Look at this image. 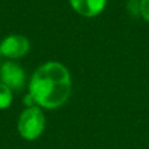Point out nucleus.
Instances as JSON below:
<instances>
[{
    "mask_svg": "<svg viewBox=\"0 0 149 149\" xmlns=\"http://www.w3.org/2000/svg\"><path fill=\"white\" fill-rule=\"evenodd\" d=\"M71 76L63 64L49 62L41 65L30 80V93L36 105L56 109L65 103L71 94Z\"/></svg>",
    "mask_w": 149,
    "mask_h": 149,
    "instance_id": "1",
    "label": "nucleus"
},
{
    "mask_svg": "<svg viewBox=\"0 0 149 149\" xmlns=\"http://www.w3.org/2000/svg\"><path fill=\"white\" fill-rule=\"evenodd\" d=\"M17 128L20 135L26 140H36L45 130V115L38 106L28 107L18 118Z\"/></svg>",
    "mask_w": 149,
    "mask_h": 149,
    "instance_id": "2",
    "label": "nucleus"
},
{
    "mask_svg": "<svg viewBox=\"0 0 149 149\" xmlns=\"http://www.w3.org/2000/svg\"><path fill=\"white\" fill-rule=\"evenodd\" d=\"M29 47H30V43L26 37L13 34L3 39V42L0 43V54L10 59H17V58L24 56L29 51Z\"/></svg>",
    "mask_w": 149,
    "mask_h": 149,
    "instance_id": "3",
    "label": "nucleus"
},
{
    "mask_svg": "<svg viewBox=\"0 0 149 149\" xmlns=\"http://www.w3.org/2000/svg\"><path fill=\"white\" fill-rule=\"evenodd\" d=\"M0 79L10 90H20L25 85V72L22 67L13 62H5L0 67Z\"/></svg>",
    "mask_w": 149,
    "mask_h": 149,
    "instance_id": "4",
    "label": "nucleus"
},
{
    "mask_svg": "<svg viewBox=\"0 0 149 149\" xmlns=\"http://www.w3.org/2000/svg\"><path fill=\"white\" fill-rule=\"evenodd\" d=\"M70 3L79 15L94 17L105 9L107 0H70Z\"/></svg>",
    "mask_w": 149,
    "mask_h": 149,
    "instance_id": "5",
    "label": "nucleus"
},
{
    "mask_svg": "<svg viewBox=\"0 0 149 149\" xmlns=\"http://www.w3.org/2000/svg\"><path fill=\"white\" fill-rule=\"evenodd\" d=\"M10 103H12V92L7 85L0 82V110L7 109L8 106H10Z\"/></svg>",
    "mask_w": 149,
    "mask_h": 149,
    "instance_id": "6",
    "label": "nucleus"
},
{
    "mask_svg": "<svg viewBox=\"0 0 149 149\" xmlns=\"http://www.w3.org/2000/svg\"><path fill=\"white\" fill-rule=\"evenodd\" d=\"M140 15L147 22H149V0L140 1Z\"/></svg>",
    "mask_w": 149,
    "mask_h": 149,
    "instance_id": "7",
    "label": "nucleus"
}]
</instances>
